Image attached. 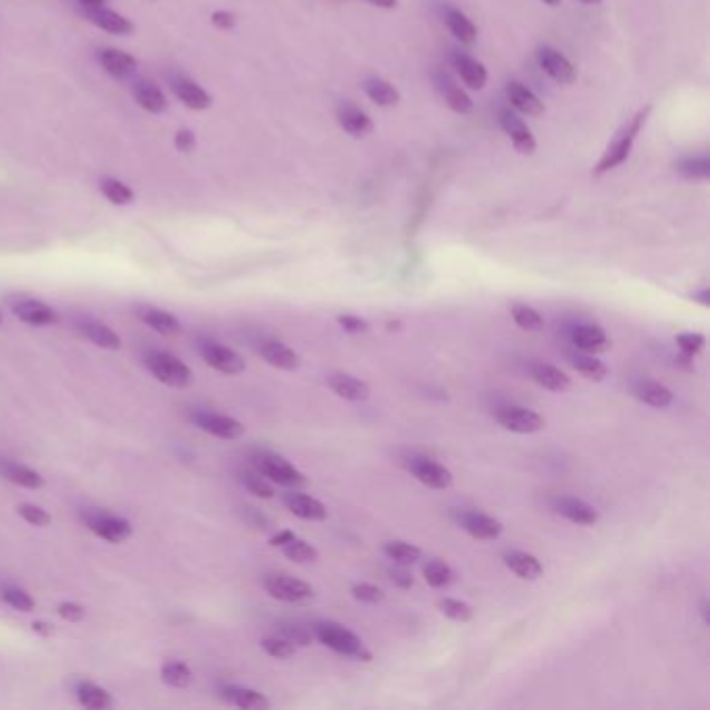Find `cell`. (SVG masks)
Segmentation results:
<instances>
[{
	"mask_svg": "<svg viewBox=\"0 0 710 710\" xmlns=\"http://www.w3.org/2000/svg\"><path fill=\"white\" fill-rule=\"evenodd\" d=\"M203 359L208 367L224 375H238L246 369V360L238 352L221 344H205Z\"/></svg>",
	"mask_w": 710,
	"mask_h": 710,
	"instance_id": "4fadbf2b",
	"label": "cell"
},
{
	"mask_svg": "<svg viewBox=\"0 0 710 710\" xmlns=\"http://www.w3.org/2000/svg\"><path fill=\"white\" fill-rule=\"evenodd\" d=\"M542 3L548 5V6H559V5L562 3V0H542Z\"/></svg>",
	"mask_w": 710,
	"mask_h": 710,
	"instance_id": "e7e4bbea",
	"label": "cell"
},
{
	"mask_svg": "<svg viewBox=\"0 0 710 710\" xmlns=\"http://www.w3.org/2000/svg\"><path fill=\"white\" fill-rule=\"evenodd\" d=\"M294 538H296V535L292 533V532H288V529H285V532H280L277 535H273V538H271L269 544L273 546V548H282L283 544H288V542H290V540H294Z\"/></svg>",
	"mask_w": 710,
	"mask_h": 710,
	"instance_id": "91938a15",
	"label": "cell"
},
{
	"mask_svg": "<svg viewBox=\"0 0 710 710\" xmlns=\"http://www.w3.org/2000/svg\"><path fill=\"white\" fill-rule=\"evenodd\" d=\"M57 612L69 623H78V621H82L83 617H86V610H83V607H80V604H75V602L59 604Z\"/></svg>",
	"mask_w": 710,
	"mask_h": 710,
	"instance_id": "11a10c76",
	"label": "cell"
},
{
	"mask_svg": "<svg viewBox=\"0 0 710 710\" xmlns=\"http://www.w3.org/2000/svg\"><path fill=\"white\" fill-rule=\"evenodd\" d=\"M34 631L44 633V636H51V633H53V629H48L46 623H34Z\"/></svg>",
	"mask_w": 710,
	"mask_h": 710,
	"instance_id": "6125c7cd",
	"label": "cell"
},
{
	"mask_svg": "<svg viewBox=\"0 0 710 710\" xmlns=\"http://www.w3.org/2000/svg\"><path fill=\"white\" fill-rule=\"evenodd\" d=\"M389 575H392V581H394L396 586H398V588H402V590H408V588H413V575L408 573L407 567L398 565V567H396V569L389 571Z\"/></svg>",
	"mask_w": 710,
	"mask_h": 710,
	"instance_id": "9f6ffc18",
	"label": "cell"
},
{
	"mask_svg": "<svg viewBox=\"0 0 710 710\" xmlns=\"http://www.w3.org/2000/svg\"><path fill=\"white\" fill-rule=\"evenodd\" d=\"M338 123L346 134H350L352 138H365L373 131V120L369 117L365 110H360L354 104H344L338 110Z\"/></svg>",
	"mask_w": 710,
	"mask_h": 710,
	"instance_id": "7402d4cb",
	"label": "cell"
},
{
	"mask_svg": "<svg viewBox=\"0 0 710 710\" xmlns=\"http://www.w3.org/2000/svg\"><path fill=\"white\" fill-rule=\"evenodd\" d=\"M83 6H96V5H104V0H80Z\"/></svg>",
	"mask_w": 710,
	"mask_h": 710,
	"instance_id": "be15d7a7",
	"label": "cell"
},
{
	"mask_svg": "<svg viewBox=\"0 0 710 710\" xmlns=\"http://www.w3.org/2000/svg\"><path fill=\"white\" fill-rule=\"evenodd\" d=\"M496 421L513 434H538L546 427L544 417L527 407H504L496 413Z\"/></svg>",
	"mask_w": 710,
	"mask_h": 710,
	"instance_id": "ba28073f",
	"label": "cell"
},
{
	"mask_svg": "<svg viewBox=\"0 0 710 710\" xmlns=\"http://www.w3.org/2000/svg\"><path fill=\"white\" fill-rule=\"evenodd\" d=\"M352 596L354 600L365 604H378L384 600V591H381L378 586H371V583H357V586L352 588Z\"/></svg>",
	"mask_w": 710,
	"mask_h": 710,
	"instance_id": "f5cc1de1",
	"label": "cell"
},
{
	"mask_svg": "<svg viewBox=\"0 0 710 710\" xmlns=\"http://www.w3.org/2000/svg\"><path fill=\"white\" fill-rule=\"evenodd\" d=\"M581 3H583V5H600L602 0H581Z\"/></svg>",
	"mask_w": 710,
	"mask_h": 710,
	"instance_id": "03108f58",
	"label": "cell"
},
{
	"mask_svg": "<svg viewBox=\"0 0 710 710\" xmlns=\"http://www.w3.org/2000/svg\"><path fill=\"white\" fill-rule=\"evenodd\" d=\"M503 561L514 575L521 577V580L535 581V580H540L542 573H544V567H542V562L535 559L533 554L519 552V550H514V552H506L503 556Z\"/></svg>",
	"mask_w": 710,
	"mask_h": 710,
	"instance_id": "83f0119b",
	"label": "cell"
},
{
	"mask_svg": "<svg viewBox=\"0 0 710 710\" xmlns=\"http://www.w3.org/2000/svg\"><path fill=\"white\" fill-rule=\"evenodd\" d=\"M315 636L319 642L327 648L338 652V654H344V657H350V658H357V660H363V663H369L371 660V652L365 648V644L360 642V638L357 633H352L350 629H346L344 625H338V623H319L315 628Z\"/></svg>",
	"mask_w": 710,
	"mask_h": 710,
	"instance_id": "7a4b0ae2",
	"label": "cell"
},
{
	"mask_svg": "<svg viewBox=\"0 0 710 710\" xmlns=\"http://www.w3.org/2000/svg\"><path fill=\"white\" fill-rule=\"evenodd\" d=\"M256 469L269 482L283 487H302L306 485V477L298 471L294 465H290L285 458L275 455H263L256 458Z\"/></svg>",
	"mask_w": 710,
	"mask_h": 710,
	"instance_id": "8992f818",
	"label": "cell"
},
{
	"mask_svg": "<svg viewBox=\"0 0 710 710\" xmlns=\"http://www.w3.org/2000/svg\"><path fill=\"white\" fill-rule=\"evenodd\" d=\"M363 90L369 96V101L378 104V107H394V104H398L402 99L398 88L384 78H367Z\"/></svg>",
	"mask_w": 710,
	"mask_h": 710,
	"instance_id": "1f68e13d",
	"label": "cell"
},
{
	"mask_svg": "<svg viewBox=\"0 0 710 710\" xmlns=\"http://www.w3.org/2000/svg\"><path fill=\"white\" fill-rule=\"evenodd\" d=\"M327 386H330L331 392L340 396V398L350 402H363L369 398V394H371V389H369L365 381H360L350 373L327 375Z\"/></svg>",
	"mask_w": 710,
	"mask_h": 710,
	"instance_id": "ac0fdd59",
	"label": "cell"
},
{
	"mask_svg": "<svg viewBox=\"0 0 710 710\" xmlns=\"http://www.w3.org/2000/svg\"><path fill=\"white\" fill-rule=\"evenodd\" d=\"M423 575H426V581L431 588H448L452 581H455V571L450 569L448 562H444L440 559L429 561L426 567H423Z\"/></svg>",
	"mask_w": 710,
	"mask_h": 710,
	"instance_id": "b9f144b4",
	"label": "cell"
},
{
	"mask_svg": "<svg viewBox=\"0 0 710 710\" xmlns=\"http://www.w3.org/2000/svg\"><path fill=\"white\" fill-rule=\"evenodd\" d=\"M458 523L475 540H498L503 535V523L490 514L479 511H467L458 517Z\"/></svg>",
	"mask_w": 710,
	"mask_h": 710,
	"instance_id": "9a60e30c",
	"label": "cell"
},
{
	"mask_svg": "<svg viewBox=\"0 0 710 710\" xmlns=\"http://www.w3.org/2000/svg\"><path fill=\"white\" fill-rule=\"evenodd\" d=\"M452 65H455L458 78L463 80L467 88L482 90L487 83V69L484 67V62H479L477 59L467 57V54H455V57H452Z\"/></svg>",
	"mask_w": 710,
	"mask_h": 710,
	"instance_id": "484cf974",
	"label": "cell"
},
{
	"mask_svg": "<svg viewBox=\"0 0 710 710\" xmlns=\"http://www.w3.org/2000/svg\"><path fill=\"white\" fill-rule=\"evenodd\" d=\"M498 121H500V128H503V131L508 136V140L513 142L514 150H517L519 155H533L535 149H538V144H535L532 130L527 128L525 121L521 120L514 110L500 109Z\"/></svg>",
	"mask_w": 710,
	"mask_h": 710,
	"instance_id": "30bf717a",
	"label": "cell"
},
{
	"mask_svg": "<svg viewBox=\"0 0 710 710\" xmlns=\"http://www.w3.org/2000/svg\"><path fill=\"white\" fill-rule=\"evenodd\" d=\"M371 6H378V9H396L398 0H367Z\"/></svg>",
	"mask_w": 710,
	"mask_h": 710,
	"instance_id": "94428289",
	"label": "cell"
},
{
	"mask_svg": "<svg viewBox=\"0 0 710 710\" xmlns=\"http://www.w3.org/2000/svg\"><path fill=\"white\" fill-rule=\"evenodd\" d=\"M0 475H3L6 482L27 487V490H40V487L44 485V477H42L38 471L13 461H0Z\"/></svg>",
	"mask_w": 710,
	"mask_h": 710,
	"instance_id": "f1b7e54d",
	"label": "cell"
},
{
	"mask_svg": "<svg viewBox=\"0 0 710 710\" xmlns=\"http://www.w3.org/2000/svg\"><path fill=\"white\" fill-rule=\"evenodd\" d=\"M83 15H86L90 24L99 27V30L115 34V36H128V34L134 32V25H131L128 17H123L121 13L109 9V6L104 5L83 6Z\"/></svg>",
	"mask_w": 710,
	"mask_h": 710,
	"instance_id": "7c38bea8",
	"label": "cell"
},
{
	"mask_svg": "<svg viewBox=\"0 0 710 710\" xmlns=\"http://www.w3.org/2000/svg\"><path fill=\"white\" fill-rule=\"evenodd\" d=\"M194 146H197V138L190 130H179L176 134V149L179 152H190L194 150Z\"/></svg>",
	"mask_w": 710,
	"mask_h": 710,
	"instance_id": "6f0895ef",
	"label": "cell"
},
{
	"mask_svg": "<svg viewBox=\"0 0 710 710\" xmlns=\"http://www.w3.org/2000/svg\"><path fill=\"white\" fill-rule=\"evenodd\" d=\"M242 484L246 485V490L250 494H254V496H259V498L269 500V498L275 496V492H273V487H271L269 479H264L261 473L259 475H256V473H244Z\"/></svg>",
	"mask_w": 710,
	"mask_h": 710,
	"instance_id": "681fc988",
	"label": "cell"
},
{
	"mask_svg": "<svg viewBox=\"0 0 710 710\" xmlns=\"http://www.w3.org/2000/svg\"><path fill=\"white\" fill-rule=\"evenodd\" d=\"M650 110H652V107L648 104V107L642 109V110H638V113L633 115L631 120L623 125L621 131H619V134L615 136V140H612L609 149L604 150V155H602L600 161H598L596 169H594L596 176H602V173H609L612 169H617L619 165L628 161L629 152L633 149V142H636L638 134H639V131H642L646 121H648Z\"/></svg>",
	"mask_w": 710,
	"mask_h": 710,
	"instance_id": "6da1fadb",
	"label": "cell"
},
{
	"mask_svg": "<svg viewBox=\"0 0 710 710\" xmlns=\"http://www.w3.org/2000/svg\"><path fill=\"white\" fill-rule=\"evenodd\" d=\"M13 312H15V317L21 319V321L27 323V325H34V327L53 325V323H57V319H59L53 306H48L46 302H42V301H34V298L19 301L15 306H13Z\"/></svg>",
	"mask_w": 710,
	"mask_h": 710,
	"instance_id": "d6986e66",
	"label": "cell"
},
{
	"mask_svg": "<svg viewBox=\"0 0 710 710\" xmlns=\"http://www.w3.org/2000/svg\"><path fill=\"white\" fill-rule=\"evenodd\" d=\"M408 469L417 477V482L431 487V490H446L452 485V473L431 458L417 456L408 463Z\"/></svg>",
	"mask_w": 710,
	"mask_h": 710,
	"instance_id": "8fae6325",
	"label": "cell"
},
{
	"mask_svg": "<svg viewBox=\"0 0 710 710\" xmlns=\"http://www.w3.org/2000/svg\"><path fill=\"white\" fill-rule=\"evenodd\" d=\"M437 83H440V92H442L444 102H446L448 107L455 110V113H458V115L471 113L473 101L469 99V94L465 92L463 88H458L456 83L448 78V75H442Z\"/></svg>",
	"mask_w": 710,
	"mask_h": 710,
	"instance_id": "e575fe53",
	"label": "cell"
},
{
	"mask_svg": "<svg viewBox=\"0 0 710 710\" xmlns=\"http://www.w3.org/2000/svg\"><path fill=\"white\" fill-rule=\"evenodd\" d=\"M282 552L285 559H290L292 562H298V565H306V562H315L319 559L317 548L309 544L304 540H290L288 544L282 546Z\"/></svg>",
	"mask_w": 710,
	"mask_h": 710,
	"instance_id": "7bdbcfd3",
	"label": "cell"
},
{
	"mask_svg": "<svg viewBox=\"0 0 710 710\" xmlns=\"http://www.w3.org/2000/svg\"><path fill=\"white\" fill-rule=\"evenodd\" d=\"M171 90L178 96V101L184 102L192 110H205L213 102L211 94L200 83L186 78V75H171Z\"/></svg>",
	"mask_w": 710,
	"mask_h": 710,
	"instance_id": "5bb4252c",
	"label": "cell"
},
{
	"mask_svg": "<svg viewBox=\"0 0 710 710\" xmlns=\"http://www.w3.org/2000/svg\"><path fill=\"white\" fill-rule=\"evenodd\" d=\"M101 190L104 194V198L110 200L113 205H130L131 200H134V192H131V187L115 178L102 179Z\"/></svg>",
	"mask_w": 710,
	"mask_h": 710,
	"instance_id": "bcb514c9",
	"label": "cell"
},
{
	"mask_svg": "<svg viewBox=\"0 0 710 710\" xmlns=\"http://www.w3.org/2000/svg\"><path fill=\"white\" fill-rule=\"evenodd\" d=\"M437 609H440L444 617H448L456 623H467L471 621L473 615H475L471 604L456 600V598H442V600H437Z\"/></svg>",
	"mask_w": 710,
	"mask_h": 710,
	"instance_id": "ee69618b",
	"label": "cell"
},
{
	"mask_svg": "<svg viewBox=\"0 0 710 710\" xmlns=\"http://www.w3.org/2000/svg\"><path fill=\"white\" fill-rule=\"evenodd\" d=\"M384 552L389 561H394L396 565H402V567L415 565V562L421 559V548L408 544V542H400V540L388 542V544L384 546Z\"/></svg>",
	"mask_w": 710,
	"mask_h": 710,
	"instance_id": "ab89813d",
	"label": "cell"
},
{
	"mask_svg": "<svg viewBox=\"0 0 710 710\" xmlns=\"http://www.w3.org/2000/svg\"><path fill=\"white\" fill-rule=\"evenodd\" d=\"M213 24L219 27V30H232L235 25V15L229 11H215L213 13Z\"/></svg>",
	"mask_w": 710,
	"mask_h": 710,
	"instance_id": "680465c9",
	"label": "cell"
},
{
	"mask_svg": "<svg viewBox=\"0 0 710 710\" xmlns=\"http://www.w3.org/2000/svg\"><path fill=\"white\" fill-rule=\"evenodd\" d=\"M571 342L586 354H602L610 350V338L598 325H577L571 333Z\"/></svg>",
	"mask_w": 710,
	"mask_h": 710,
	"instance_id": "e0dca14e",
	"label": "cell"
},
{
	"mask_svg": "<svg viewBox=\"0 0 710 710\" xmlns=\"http://www.w3.org/2000/svg\"><path fill=\"white\" fill-rule=\"evenodd\" d=\"M511 315L514 319V323H517L521 330L538 331V330H542V327H544V317H542L540 312L533 309V306L514 304L511 309Z\"/></svg>",
	"mask_w": 710,
	"mask_h": 710,
	"instance_id": "f6af8a7d",
	"label": "cell"
},
{
	"mask_svg": "<svg viewBox=\"0 0 710 710\" xmlns=\"http://www.w3.org/2000/svg\"><path fill=\"white\" fill-rule=\"evenodd\" d=\"M19 514L24 517L27 523L34 525V527H46L51 523V514H48L44 508H40L36 504H21L19 508Z\"/></svg>",
	"mask_w": 710,
	"mask_h": 710,
	"instance_id": "816d5d0a",
	"label": "cell"
},
{
	"mask_svg": "<svg viewBox=\"0 0 710 710\" xmlns=\"http://www.w3.org/2000/svg\"><path fill=\"white\" fill-rule=\"evenodd\" d=\"M161 679H163V684L171 686V687H179V690H182V687H187L192 684L194 673H192L190 667L182 663V660H165L163 667H161Z\"/></svg>",
	"mask_w": 710,
	"mask_h": 710,
	"instance_id": "74e56055",
	"label": "cell"
},
{
	"mask_svg": "<svg viewBox=\"0 0 710 710\" xmlns=\"http://www.w3.org/2000/svg\"><path fill=\"white\" fill-rule=\"evenodd\" d=\"M142 321L150 327L152 331L161 333V336H178L182 331V323L176 315L161 309H140L138 311Z\"/></svg>",
	"mask_w": 710,
	"mask_h": 710,
	"instance_id": "4dcf8cb0",
	"label": "cell"
},
{
	"mask_svg": "<svg viewBox=\"0 0 710 710\" xmlns=\"http://www.w3.org/2000/svg\"><path fill=\"white\" fill-rule=\"evenodd\" d=\"M571 365H573L577 373H581L583 378L591 381H602L609 375L607 365L598 360L594 354H575V357H571Z\"/></svg>",
	"mask_w": 710,
	"mask_h": 710,
	"instance_id": "f35d334b",
	"label": "cell"
},
{
	"mask_svg": "<svg viewBox=\"0 0 710 710\" xmlns=\"http://www.w3.org/2000/svg\"><path fill=\"white\" fill-rule=\"evenodd\" d=\"M675 171H677L681 178L692 179V182L708 179L710 178V158L708 157L681 158V161L675 165Z\"/></svg>",
	"mask_w": 710,
	"mask_h": 710,
	"instance_id": "60d3db41",
	"label": "cell"
},
{
	"mask_svg": "<svg viewBox=\"0 0 710 710\" xmlns=\"http://www.w3.org/2000/svg\"><path fill=\"white\" fill-rule=\"evenodd\" d=\"M83 523L94 535H99L104 542H110V544H121L131 535V525L128 521L107 511L83 513Z\"/></svg>",
	"mask_w": 710,
	"mask_h": 710,
	"instance_id": "277c9868",
	"label": "cell"
},
{
	"mask_svg": "<svg viewBox=\"0 0 710 710\" xmlns=\"http://www.w3.org/2000/svg\"><path fill=\"white\" fill-rule=\"evenodd\" d=\"M675 342H677L679 350L684 352V359H692L702 350V348H705L706 340H705V336H702V333L687 331V333H679V336L675 338Z\"/></svg>",
	"mask_w": 710,
	"mask_h": 710,
	"instance_id": "f907efd6",
	"label": "cell"
},
{
	"mask_svg": "<svg viewBox=\"0 0 710 710\" xmlns=\"http://www.w3.org/2000/svg\"><path fill=\"white\" fill-rule=\"evenodd\" d=\"M3 600L9 604L11 609H15L19 612H32L36 609V602H34V598L27 594L25 590L21 588H5L3 590Z\"/></svg>",
	"mask_w": 710,
	"mask_h": 710,
	"instance_id": "c3c4849f",
	"label": "cell"
},
{
	"mask_svg": "<svg viewBox=\"0 0 710 710\" xmlns=\"http://www.w3.org/2000/svg\"><path fill=\"white\" fill-rule=\"evenodd\" d=\"M190 419L198 429L206 431L208 436L221 437V440H238L244 436V426L234 417L211 413V410H197Z\"/></svg>",
	"mask_w": 710,
	"mask_h": 710,
	"instance_id": "52a82bcc",
	"label": "cell"
},
{
	"mask_svg": "<svg viewBox=\"0 0 710 710\" xmlns=\"http://www.w3.org/2000/svg\"><path fill=\"white\" fill-rule=\"evenodd\" d=\"M259 352L261 357L275 369L294 371V369L301 367V357H298V352L292 350L288 344L280 342V340H264L259 348Z\"/></svg>",
	"mask_w": 710,
	"mask_h": 710,
	"instance_id": "ffe728a7",
	"label": "cell"
},
{
	"mask_svg": "<svg viewBox=\"0 0 710 710\" xmlns=\"http://www.w3.org/2000/svg\"><path fill=\"white\" fill-rule=\"evenodd\" d=\"M444 21H446V25H448V30H450L452 36H455L458 42H461V44H467V46L475 44V42H477V27L467 15H465L463 11L448 9Z\"/></svg>",
	"mask_w": 710,
	"mask_h": 710,
	"instance_id": "d6a6232c",
	"label": "cell"
},
{
	"mask_svg": "<svg viewBox=\"0 0 710 710\" xmlns=\"http://www.w3.org/2000/svg\"><path fill=\"white\" fill-rule=\"evenodd\" d=\"M285 506L292 514H296L298 519L304 521H325L327 519V508L323 503H319L317 498L306 496V494L292 492L285 496Z\"/></svg>",
	"mask_w": 710,
	"mask_h": 710,
	"instance_id": "d4e9b609",
	"label": "cell"
},
{
	"mask_svg": "<svg viewBox=\"0 0 710 710\" xmlns=\"http://www.w3.org/2000/svg\"><path fill=\"white\" fill-rule=\"evenodd\" d=\"M532 379L544 389H550V392H567L571 388L569 375L561 371L559 367L546 363H538L532 367Z\"/></svg>",
	"mask_w": 710,
	"mask_h": 710,
	"instance_id": "f546056e",
	"label": "cell"
},
{
	"mask_svg": "<svg viewBox=\"0 0 710 710\" xmlns=\"http://www.w3.org/2000/svg\"><path fill=\"white\" fill-rule=\"evenodd\" d=\"M338 323L348 333H365L369 330V323L365 319H360L357 315H340Z\"/></svg>",
	"mask_w": 710,
	"mask_h": 710,
	"instance_id": "db71d44e",
	"label": "cell"
},
{
	"mask_svg": "<svg viewBox=\"0 0 710 710\" xmlns=\"http://www.w3.org/2000/svg\"><path fill=\"white\" fill-rule=\"evenodd\" d=\"M0 321H3V317H0Z\"/></svg>",
	"mask_w": 710,
	"mask_h": 710,
	"instance_id": "003e7915",
	"label": "cell"
},
{
	"mask_svg": "<svg viewBox=\"0 0 710 710\" xmlns=\"http://www.w3.org/2000/svg\"><path fill=\"white\" fill-rule=\"evenodd\" d=\"M82 331H83V336L90 340V342L99 348H104V350H120L121 348V338L117 336V333L107 325L88 321V323H83Z\"/></svg>",
	"mask_w": 710,
	"mask_h": 710,
	"instance_id": "8d00e7d4",
	"label": "cell"
},
{
	"mask_svg": "<svg viewBox=\"0 0 710 710\" xmlns=\"http://www.w3.org/2000/svg\"><path fill=\"white\" fill-rule=\"evenodd\" d=\"M224 698L229 702V705L246 710H267L271 706L269 700L264 698L261 692L248 690V687H234V686L225 687Z\"/></svg>",
	"mask_w": 710,
	"mask_h": 710,
	"instance_id": "d590c367",
	"label": "cell"
},
{
	"mask_svg": "<svg viewBox=\"0 0 710 710\" xmlns=\"http://www.w3.org/2000/svg\"><path fill=\"white\" fill-rule=\"evenodd\" d=\"M99 61L104 72L117 80L131 78L138 72V61L128 53L117 51V48H102L99 53Z\"/></svg>",
	"mask_w": 710,
	"mask_h": 710,
	"instance_id": "44dd1931",
	"label": "cell"
},
{
	"mask_svg": "<svg viewBox=\"0 0 710 710\" xmlns=\"http://www.w3.org/2000/svg\"><path fill=\"white\" fill-rule=\"evenodd\" d=\"M75 696H78V702L82 706L92 710H107V708H113L115 705L113 696L96 684H90V681H82V684H78V687H75Z\"/></svg>",
	"mask_w": 710,
	"mask_h": 710,
	"instance_id": "836d02e7",
	"label": "cell"
},
{
	"mask_svg": "<svg viewBox=\"0 0 710 710\" xmlns=\"http://www.w3.org/2000/svg\"><path fill=\"white\" fill-rule=\"evenodd\" d=\"M506 101L514 109V113L527 115V117H540L544 113L546 107L538 96H535L532 90H529L525 83L521 82H511L506 86Z\"/></svg>",
	"mask_w": 710,
	"mask_h": 710,
	"instance_id": "2e32d148",
	"label": "cell"
},
{
	"mask_svg": "<svg viewBox=\"0 0 710 710\" xmlns=\"http://www.w3.org/2000/svg\"><path fill=\"white\" fill-rule=\"evenodd\" d=\"M146 365H149L150 373L165 386L171 388H186L192 381V369L187 367L184 360H179L176 354L171 352H150L146 357Z\"/></svg>",
	"mask_w": 710,
	"mask_h": 710,
	"instance_id": "3957f363",
	"label": "cell"
},
{
	"mask_svg": "<svg viewBox=\"0 0 710 710\" xmlns=\"http://www.w3.org/2000/svg\"><path fill=\"white\" fill-rule=\"evenodd\" d=\"M134 99L146 110V113H152V115H161V113H165L167 107H169V102H167V96L163 94V90L158 88L157 83L146 82V80L136 82Z\"/></svg>",
	"mask_w": 710,
	"mask_h": 710,
	"instance_id": "4316f807",
	"label": "cell"
},
{
	"mask_svg": "<svg viewBox=\"0 0 710 710\" xmlns=\"http://www.w3.org/2000/svg\"><path fill=\"white\" fill-rule=\"evenodd\" d=\"M556 513L575 525H594L600 519L596 508L580 498H561L556 503Z\"/></svg>",
	"mask_w": 710,
	"mask_h": 710,
	"instance_id": "603a6c76",
	"label": "cell"
},
{
	"mask_svg": "<svg viewBox=\"0 0 710 710\" xmlns=\"http://www.w3.org/2000/svg\"><path fill=\"white\" fill-rule=\"evenodd\" d=\"M261 648L273 658H290L296 654V644L290 642L288 638H264L261 642Z\"/></svg>",
	"mask_w": 710,
	"mask_h": 710,
	"instance_id": "7dc6e473",
	"label": "cell"
},
{
	"mask_svg": "<svg viewBox=\"0 0 710 710\" xmlns=\"http://www.w3.org/2000/svg\"><path fill=\"white\" fill-rule=\"evenodd\" d=\"M264 590H267V594L271 598H275V600L290 602V604L309 602L315 598V590H312L309 583L290 575L264 577Z\"/></svg>",
	"mask_w": 710,
	"mask_h": 710,
	"instance_id": "5b68a950",
	"label": "cell"
},
{
	"mask_svg": "<svg viewBox=\"0 0 710 710\" xmlns=\"http://www.w3.org/2000/svg\"><path fill=\"white\" fill-rule=\"evenodd\" d=\"M633 396L652 408H669L673 405V392L667 386L652 379H639L633 386Z\"/></svg>",
	"mask_w": 710,
	"mask_h": 710,
	"instance_id": "cb8c5ba5",
	"label": "cell"
},
{
	"mask_svg": "<svg viewBox=\"0 0 710 710\" xmlns=\"http://www.w3.org/2000/svg\"><path fill=\"white\" fill-rule=\"evenodd\" d=\"M535 59H538V65L542 67L550 80H554L561 86H571V83L577 82V69L573 67L565 54L556 51L552 46H540L538 53H535Z\"/></svg>",
	"mask_w": 710,
	"mask_h": 710,
	"instance_id": "9c48e42d",
	"label": "cell"
}]
</instances>
